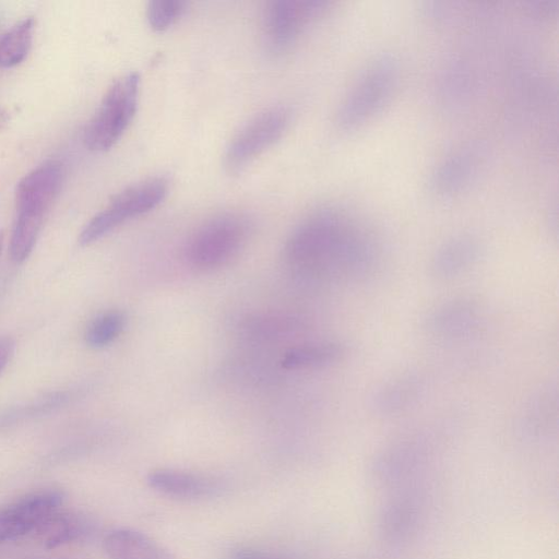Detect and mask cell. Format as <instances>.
Here are the masks:
<instances>
[{"label":"cell","instance_id":"12","mask_svg":"<svg viewBox=\"0 0 559 559\" xmlns=\"http://www.w3.org/2000/svg\"><path fill=\"white\" fill-rule=\"evenodd\" d=\"M483 240L471 233H461L444 240L432 253L429 274L439 282L455 280L473 266L484 254Z\"/></svg>","mask_w":559,"mask_h":559},{"label":"cell","instance_id":"22","mask_svg":"<svg viewBox=\"0 0 559 559\" xmlns=\"http://www.w3.org/2000/svg\"><path fill=\"white\" fill-rule=\"evenodd\" d=\"M14 352V341L11 337H0V374L8 366Z\"/></svg>","mask_w":559,"mask_h":559},{"label":"cell","instance_id":"5","mask_svg":"<svg viewBox=\"0 0 559 559\" xmlns=\"http://www.w3.org/2000/svg\"><path fill=\"white\" fill-rule=\"evenodd\" d=\"M139 90L136 72L112 82L84 130L83 140L88 150L105 152L119 141L136 112Z\"/></svg>","mask_w":559,"mask_h":559},{"label":"cell","instance_id":"4","mask_svg":"<svg viewBox=\"0 0 559 559\" xmlns=\"http://www.w3.org/2000/svg\"><path fill=\"white\" fill-rule=\"evenodd\" d=\"M250 230L249 219L239 213L227 212L206 219L187 242L189 264L200 271L227 264L245 247Z\"/></svg>","mask_w":559,"mask_h":559},{"label":"cell","instance_id":"6","mask_svg":"<svg viewBox=\"0 0 559 559\" xmlns=\"http://www.w3.org/2000/svg\"><path fill=\"white\" fill-rule=\"evenodd\" d=\"M167 192L168 182L160 177L124 188L84 226L79 236L80 245L88 246L124 222L152 211L163 202Z\"/></svg>","mask_w":559,"mask_h":559},{"label":"cell","instance_id":"18","mask_svg":"<svg viewBox=\"0 0 559 559\" xmlns=\"http://www.w3.org/2000/svg\"><path fill=\"white\" fill-rule=\"evenodd\" d=\"M34 20L24 19L13 25L0 38V67L12 68L21 63L29 52Z\"/></svg>","mask_w":559,"mask_h":559},{"label":"cell","instance_id":"1","mask_svg":"<svg viewBox=\"0 0 559 559\" xmlns=\"http://www.w3.org/2000/svg\"><path fill=\"white\" fill-rule=\"evenodd\" d=\"M383 249L380 235L368 222L346 209L326 205L293 229L284 261L296 277L312 286L357 284L377 273Z\"/></svg>","mask_w":559,"mask_h":559},{"label":"cell","instance_id":"19","mask_svg":"<svg viewBox=\"0 0 559 559\" xmlns=\"http://www.w3.org/2000/svg\"><path fill=\"white\" fill-rule=\"evenodd\" d=\"M126 316L119 310H108L94 318L85 331V342L90 347L102 348L112 343L122 332Z\"/></svg>","mask_w":559,"mask_h":559},{"label":"cell","instance_id":"17","mask_svg":"<svg viewBox=\"0 0 559 559\" xmlns=\"http://www.w3.org/2000/svg\"><path fill=\"white\" fill-rule=\"evenodd\" d=\"M344 347L334 342L304 344L288 349L282 366L288 370L313 369L332 365L341 359Z\"/></svg>","mask_w":559,"mask_h":559},{"label":"cell","instance_id":"23","mask_svg":"<svg viewBox=\"0 0 559 559\" xmlns=\"http://www.w3.org/2000/svg\"><path fill=\"white\" fill-rule=\"evenodd\" d=\"M2 243H3V233H2V230H0V252H1Z\"/></svg>","mask_w":559,"mask_h":559},{"label":"cell","instance_id":"10","mask_svg":"<svg viewBox=\"0 0 559 559\" xmlns=\"http://www.w3.org/2000/svg\"><path fill=\"white\" fill-rule=\"evenodd\" d=\"M481 324L480 306L466 297H454L438 304L424 320V329L430 337L450 344L471 338Z\"/></svg>","mask_w":559,"mask_h":559},{"label":"cell","instance_id":"7","mask_svg":"<svg viewBox=\"0 0 559 559\" xmlns=\"http://www.w3.org/2000/svg\"><path fill=\"white\" fill-rule=\"evenodd\" d=\"M289 120L290 112L283 106L266 108L249 119L226 146L225 169L229 174L240 173L282 138Z\"/></svg>","mask_w":559,"mask_h":559},{"label":"cell","instance_id":"11","mask_svg":"<svg viewBox=\"0 0 559 559\" xmlns=\"http://www.w3.org/2000/svg\"><path fill=\"white\" fill-rule=\"evenodd\" d=\"M62 493L40 490L0 508V543L20 538L38 525L62 504Z\"/></svg>","mask_w":559,"mask_h":559},{"label":"cell","instance_id":"14","mask_svg":"<svg viewBox=\"0 0 559 559\" xmlns=\"http://www.w3.org/2000/svg\"><path fill=\"white\" fill-rule=\"evenodd\" d=\"M146 483L158 493L180 500L211 498L222 489L212 477L176 468H155L146 475Z\"/></svg>","mask_w":559,"mask_h":559},{"label":"cell","instance_id":"20","mask_svg":"<svg viewBox=\"0 0 559 559\" xmlns=\"http://www.w3.org/2000/svg\"><path fill=\"white\" fill-rule=\"evenodd\" d=\"M188 2L181 0L151 1L146 19L152 29L163 32L174 25L187 11Z\"/></svg>","mask_w":559,"mask_h":559},{"label":"cell","instance_id":"16","mask_svg":"<svg viewBox=\"0 0 559 559\" xmlns=\"http://www.w3.org/2000/svg\"><path fill=\"white\" fill-rule=\"evenodd\" d=\"M85 531L86 524L81 516L59 509L35 530L38 539L48 549L73 542L84 535Z\"/></svg>","mask_w":559,"mask_h":559},{"label":"cell","instance_id":"8","mask_svg":"<svg viewBox=\"0 0 559 559\" xmlns=\"http://www.w3.org/2000/svg\"><path fill=\"white\" fill-rule=\"evenodd\" d=\"M328 5L329 2L321 0H275L265 3L261 28L266 49L275 55L290 49Z\"/></svg>","mask_w":559,"mask_h":559},{"label":"cell","instance_id":"15","mask_svg":"<svg viewBox=\"0 0 559 559\" xmlns=\"http://www.w3.org/2000/svg\"><path fill=\"white\" fill-rule=\"evenodd\" d=\"M103 547L109 559H177L158 542L133 528H116L103 540Z\"/></svg>","mask_w":559,"mask_h":559},{"label":"cell","instance_id":"13","mask_svg":"<svg viewBox=\"0 0 559 559\" xmlns=\"http://www.w3.org/2000/svg\"><path fill=\"white\" fill-rule=\"evenodd\" d=\"M426 379L418 371H405L383 382L371 396V408L381 417L397 416L423 397Z\"/></svg>","mask_w":559,"mask_h":559},{"label":"cell","instance_id":"9","mask_svg":"<svg viewBox=\"0 0 559 559\" xmlns=\"http://www.w3.org/2000/svg\"><path fill=\"white\" fill-rule=\"evenodd\" d=\"M487 147L469 141L449 152L430 171L427 189L436 198H451L466 190L486 166Z\"/></svg>","mask_w":559,"mask_h":559},{"label":"cell","instance_id":"21","mask_svg":"<svg viewBox=\"0 0 559 559\" xmlns=\"http://www.w3.org/2000/svg\"><path fill=\"white\" fill-rule=\"evenodd\" d=\"M230 559H284L271 552L249 547L240 546L231 550Z\"/></svg>","mask_w":559,"mask_h":559},{"label":"cell","instance_id":"2","mask_svg":"<svg viewBox=\"0 0 559 559\" xmlns=\"http://www.w3.org/2000/svg\"><path fill=\"white\" fill-rule=\"evenodd\" d=\"M63 177L62 164L48 160L19 181L15 190L16 216L10 238L13 262H24L33 251L45 217L60 192Z\"/></svg>","mask_w":559,"mask_h":559},{"label":"cell","instance_id":"3","mask_svg":"<svg viewBox=\"0 0 559 559\" xmlns=\"http://www.w3.org/2000/svg\"><path fill=\"white\" fill-rule=\"evenodd\" d=\"M399 73V61L392 53L371 58L338 106L337 127L343 131L354 130L378 114L391 98Z\"/></svg>","mask_w":559,"mask_h":559}]
</instances>
